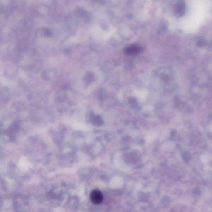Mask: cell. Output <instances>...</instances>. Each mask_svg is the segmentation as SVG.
Returning a JSON list of instances; mask_svg holds the SVG:
<instances>
[{
	"label": "cell",
	"mask_w": 212,
	"mask_h": 212,
	"mask_svg": "<svg viewBox=\"0 0 212 212\" xmlns=\"http://www.w3.org/2000/svg\"><path fill=\"white\" fill-rule=\"evenodd\" d=\"M185 8L186 6L184 1H179L176 4L174 8V14L175 16L178 18L182 16L185 13Z\"/></svg>",
	"instance_id": "6da1fadb"
},
{
	"label": "cell",
	"mask_w": 212,
	"mask_h": 212,
	"mask_svg": "<svg viewBox=\"0 0 212 212\" xmlns=\"http://www.w3.org/2000/svg\"><path fill=\"white\" fill-rule=\"evenodd\" d=\"M90 199L92 203L95 205H98L103 202V194L98 189L92 191L90 194Z\"/></svg>",
	"instance_id": "7a4b0ae2"
},
{
	"label": "cell",
	"mask_w": 212,
	"mask_h": 212,
	"mask_svg": "<svg viewBox=\"0 0 212 212\" xmlns=\"http://www.w3.org/2000/svg\"><path fill=\"white\" fill-rule=\"evenodd\" d=\"M141 51V48L140 47L138 46H131L129 47L126 49V52L128 54H136L139 53Z\"/></svg>",
	"instance_id": "3957f363"
},
{
	"label": "cell",
	"mask_w": 212,
	"mask_h": 212,
	"mask_svg": "<svg viewBox=\"0 0 212 212\" xmlns=\"http://www.w3.org/2000/svg\"><path fill=\"white\" fill-rule=\"evenodd\" d=\"M209 158V157L207 156L206 155H204V156H202L201 160L203 162H207L211 160V158L210 159Z\"/></svg>",
	"instance_id": "277c9868"
}]
</instances>
